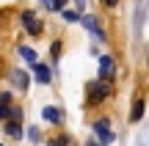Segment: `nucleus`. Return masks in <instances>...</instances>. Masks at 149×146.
<instances>
[{
  "label": "nucleus",
  "instance_id": "2",
  "mask_svg": "<svg viewBox=\"0 0 149 146\" xmlns=\"http://www.w3.org/2000/svg\"><path fill=\"white\" fill-rule=\"evenodd\" d=\"M22 25H25V30L31 36H39L42 33V19H36L33 11H22Z\"/></svg>",
  "mask_w": 149,
  "mask_h": 146
},
{
  "label": "nucleus",
  "instance_id": "4",
  "mask_svg": "<svg viewBox=\"0 0 149 146\" xmlns=\"http://www.w3.org/2000/svg\"><path fill=\"white\" fill-rule=\"evenodd\" d=\"M94 132H97V138H100L102 143H111L113 141V135H111V124H108V119H100L94 124Z\"/></svg>",
  "mask_w": 149,
  "mask_h": 146
},
{
  "label": "nucleus",
  "instance_id": "7",
  "mask_svg": "<svg viewBox=\"0 0 149 146\" xmlns=\"http://www.w3.org/2000/svg\"><path fill=\"white\" fill-rule=\"evenodd\" d=\"M6 116H11V94H0V121H6Z\"/></svg>",
  "mask_w": 149,
  "mask_h": 146
},
{
  "label": "nucleus",
  "instance_id": "18",
  "mask_svg": "<svg viewBox=\"0 0 149 146\" xmlns=\"http://www.w3.org/2000/svg\"><path fill=\"white\" fill-rule=\"evenodd\" d=\"M102 3H105V6H116L119 0H102Z\"/></svg>",
  "mask_w": 149,
  "mask_h": 146
},
{
  "label": "nucleus",
  "instance_id": "11",
  "mask_svg": "<svg viewBox=\"0 0 149 146\" xmlns=\"http://www.w3.org/2000/svg\"><path fill=\"white\" fill-rule=\"evenodd\" d=\"M19 55H22L25 61H31V64H36V53H33L31 47H19Z\"/></svg>",
  "mask_w": 149,
  "mask_h": 146
},
{
  "label": "nucleus",
  "instance_id": "16",
  "mask_svg": "<svg viewBox=\"0 0 149 146\" xmlns=\"http://www.w3.org/2000/svg\"><path fill=\"white\" fill-rule=\"evenodd\" d=\"M58 55H61V42H55L53 44V58H58Z\"/></svg>",
  "mask_w": 149,
  "mask_h": 146
},
{
  "label": "nucleus",
  "instance_id": "6",
  "mask_svg": "<svg viewBox=\"0 0 149 146\" xmlns=\"http://www.w3.org/2000/svg\"><path fill=\"white\" fill-rule=\"evenodd\" d=\"M33 77H36L39 83H50L53 80V72H50V66H44V64H33Z\"/></svg>",
  "mask_w": 149,
  "mask_h": 146
},
{
  "label": "nucleus",
  "instance_id": "19",
  "mask_svg": "<svg viewBox=\"0 0 149 146\" xmlns=\"http://www.w3.org/2000/svg\"><path fill=\"white\" fill-rule=\"evenodd\" d=\"M42 3H44V6H47V8H50V0H42Z\"/></svg>",
  "mask_w": 149,
  "mask_h": 146
},
{
  "label": "nucleus",
  "instance_id": "9",
  "mask_svg": "<svg viewBox=\"0 0 149 146\" xmlns=\"http://www.w3.org/2000/svg\"><path fill=\"white\" fill-rule=\"evenodd\" d=\"M11 80H14V86L19 88V91H28V75L22 69H17V72H11Z\"/></svg>",
  "mask_w": 149,
  "mask_h": 146
},
{
  "label": "nucleus",
  "instance_id": "15",
  "mask_svg": "<svg viewBox=\"0 0 149 146\" xmlns=\"http://www.w3.org/2000/svg\"><path fill=\"white\" fill-rule=\"evenodd\" d=\"M64 17H66V19H69V22H77V19H80V17L74 14V11H64Z\"/></svg>",
  "mask_w": 149,
  "mask_h": 146
},
{
  "label": "nucleus",
  "instance_id": "5",
  "mask_svg": "<svg viewBox=\"0 0 149 146\" xmlns=\"http://www.w3.org/2000/svg\"><path fill=\"white\" fill-rule=\"evenodd\" d=\"M113 72H116V64H113V58H111V55H102V58H100V77L111 80Z\"/></svg>",
  "mask_w": 149,
  "mask_h": 146
},
{
  "label": "nucleus",
  "instance_id": "12",
  "mask_svg": "<svg viewBox=\"0 0 149 146\" xmlns=\"http://www.w3.org/2000/svg\"><path fill=\"white\" fill-rule=\"evenodd\" d=\"M66 6V0H50V11H61Z\"/></svg>",
  "mask_w": 149,
  "mask_h": 146
},
{
  "label": "nucleus",
  "instance_id": "1",
  "mask_svg": "<svg viewBox=\"0 0 149 146\" xmlns=\"http://www.w3.org/2000/svg\"><path fill=\"white\" fill-rule=\"evenodd\" d=\"M111 94V86H108V80L105 77H100L97 83H88V102H102V99Z\"/></svg>",
  "mask_w": 149,
  "mask_h": 146
},
{
  "label": "nucleus",
  "instance_id": "3",
  "mask_svg": "<svg viewBox=\"0 0 149 146\" xmlns=\"http://www.w3.org/2000/svg\"><path fill=\"white\" fill-rule=\"evenodd\" d=\"M80 22H83V28L88 33H94L97 39H105V30L100 28V22H97V17H91V14H86V17H80Z\"/></svg>",
  "mask_w": 149,
  "mask_h": 146
},
{
  "label": "nucleus",
  "instance_id": "10",
  "mask_svg": "<svg viewBox=\"0 0 149 146\" xmlns=\"http://www.w3.org/2000/svg\"><path fill=\"white\" fill-rule=\"evenodd\" d=\"M141 116H144V99H135V102H133V113H130V119L138 121Z\"/></svg>",
  "mask_w": 149,
  "mask_h": 146
},
{
  "label": "nucleus",
  "instance_id": "17",
  "mask_svg": "<svg viewBox=\"0 0 149 146\" xmlns=\"http://www.w3.org/2000/svg\"><path fill=\"white\" fill-rule=\"evenodd\" d=\"M50 146H66V141H64V138H53V141H50Z\"/></svg>",
  "mask_w": 149,
  "mask_h": 146
},
{
  "label": "nucleus",
  "instance_id": "13",
  "mask_svg": "<svg viewBox=\"0 0 149 146\" xmlns=\"http://www.w3.org/2000/svg\"><path fill=\"white\" fill-rule=\"evenodd\" d=\"M138 146H149V127H146V130L138 135Z\"/></svg>",
  "mask_w": 149,
  "mask_h": 146
},
{
  "label": "nucleus",
  "instance_id": "21",
  "mask_svg": "<svg viewBox=\"0 0 149 146\" xmlns=\"http://www.w3.org/2000/svg\"><path fill=\"white\" fill-rule=\"evenodd\" d=\"M0 146H3V143H0Z\"/></svg>",
  "mask_w": 149,
  "mask_h": 146
},
{
  "label": "nucleus",
  "instance_id": "20",
  "mask_svg": "<svg viewBox=\"0 0 149 146\" xmlns=\"http://www.w3.org/2000/svg\"><path fill=\"white\" fill-rule=\"evenodd\" d=\"M146 61H149V50H146Z\"/></svg>",
  "mask_w": 149,
  "mask_h": 146
},
{
  "label": "nucleus",
  "instance_id": "8",
  "mask_svg": "<svg viewBox=\"0 0 149 146\" xmlns=\"http://www.w3.org/2000/svg\"><path fill=\"white\" fill-rule=\"evenodd\" d=\"M42 116L50 121V124H61V121H64V113H61L58 108H44V110H42Z\"/></svg>",
  "mask_w": 149,
  "mask_h": 146
},
{
  "label": "nucleus",
  "instance_id": "14",
  "mask_svg": "<svg viewBox=\"0 0 149 146\" xmlns=\"http://www.w3.org/2000/svg\"><path fill=\"white\" fill-rule=\"evenodd\" d=\"M28 135H31V141H39V138H42V132H39L36 127H31V130H28Z\"/></svg>",
  "mask_w": 149,
  "mask_h": 146
}]
</instances>
